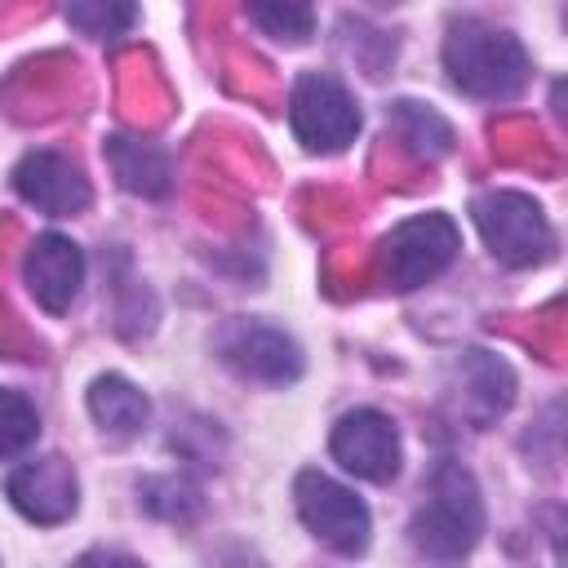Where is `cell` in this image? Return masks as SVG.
I'll list each match as a JSON object with an SVG mask.
<instances>
[{
  "instance_id": "1",
  "label": "cell",
  "mask_w": 568,
  "mask_h": 568,
  "mask_svg": "<svg viewBox=\"0 0 568 568\" xmlns=\"http://www.w3.org/2000/svg\"><path fill=\"white\" fill-rule=\"evenodd\" d=\"M444 67L448 80L470 93V98H488V102H506L528 84V53L515 36L479 22V18H462L448 27L444 36Z\"/></svg>"
},
{
  "instance_id": "2",
  "label": "cell",
  "mask_w": 568,
  "mask_h": 568,
  "mask_svg": "<svg viewBox=\"0 0 568 568\" xmlns=\"http://www.w3.org/2000/svg\"><path fill=\"white\" fill-rule=\"evenodd\" d=\"M479 532H484L479 488H475L470 470H462L457 462H444L430 479L426 501L417 506V515L408 524V537L430 559H462L475 550Z\"/></svg>"
},
{
  "instance_id": "3",
  "label": "cell",
  "mask_w": 568,
  "mask_h": 568,
  "mask_svg": "<svg viewBox=\"0 0 568 568\" xmlns=\"http://www.w3.org/2000/svg\"><path fill=\"white\" fill-rule=\"evenodd\" d=\"M470 217H475L488 253L506 266H537L555 248L541 204L524 191H488L470 204Z\"/></svg>"
},
{
  "instance_id": "4",
  "label": "cell",
  "mask_w": 568,
  "mask_h": 568,
  "mask_svg": "<svg viewBox=\"0 0 568 568\" xmlns=\"http://www.w3.org/2000/svg\"><path fill=\"white\" fill-rule=\"evenodd\" d=\"M288 124L306 151H346L359 133V106L351 89L328 71H302L288 98Z\"/></svg>"
},
{
  "instance_id": "5",
  "label": "cell",
  "mask_w": 568,
  "mask_h": 568,
  "mask_svg": "<svg viewBox=\"0 0 568 568\" xmlns=\"http://www.w3.org/2000/svg\"><path fill=\"white\" fill-rule=\"evenodd\" d=\"M293 497H297L302 524L337 555H359L368 546V532H373L368 506L346 484H337L320 470H302L293 484Z\"/></svg>"
},
{
  "instance_id": "6",
  "label": "cell",
  "mask_w": 568,
  "mask_h": 568,
  "mask_svg": "<svg viewBox=\"0 0 568 568\" xmlns=\"http://www.w3.org/2000/svg\"><path fill=\"white\" fill-rule=\"evenodd\" d=\"M457 226L444 213H417L408 222H399L386 240H382V262H386V280L395 288H422L426 280H435L453 257H457Z\"/></svg>"
},
{
  "instance_id": "7",
  "label": "cell",
  "mask_w": 568,
  "mask_h": 568,
  "mask_svg": "<svg viewBox=\"0 0 568 568\" xmlns=\"http://www.w3.org/2000/svg\"><path fill=\"white\" fill-rule=\"evenodd\" d=\"M217 351L248 382L284 386V382H297L302 377V346L284 328L262 324V320H235V324H226Z\"/></svg>"
},
{
  "instance_id": "8",
  "label": "cell",
  "mask_w": 568,
  "mask_h": 568,
  "mask_svg": "<svg viewBox=\"0 0 568 568\" xmlns=\"http://www.w3.org/2000/svg\"><path fill=\"white\" fill-rule=\"evenodd\" d=\"M333 457L342 470L368 484H390L399 475V430L377 408H355L333 426Z\"/></svg>"
},
{
  "instance_id": "9",
  "label": "cell",
  "mask_w": 568,
  "mask_h": 568,
  "mask_svg": "<svg viewBox=\"0 0 568 568\" xmlns=\"http://www.w3.org/2000/svg\"><path fill=\"white\" fill-rule=\"evenodd\" d=\"M13 191L49 213V217H75L89 209L93 191H89V178L80 173L75 160H67L62 151H27L13 169Z\"/></svg>"
},
{
  "instance_id": "10",
  "label": "cell",
  "mask_w": 568,
  "mask_h": 568,
  "mask_svg": "<svg viewBox=\"0 0 568 568\" xmlns=\"http://www.w3.org/2000/svg\"><path fill=\"white\" fill-rule=\"evenodd\" d=\"M22 280H27V288H31V297H36L49 315H62V311L75 302L80 284H84V253H80L67 235L44 231V235H36V244L27 248Z\"/></svg>"
},
{
  "instance_id": "11",
  "label": "cell",
  "mask_w": 568,
  "mask_h": 568,
  "mask_svg": "<svg viewBox=\"0 0 568 568\" xmlns=\"http://www.w3.org/2000/svg\"><path fill=\"white\" fill-rule=\"evenodd\" d=\"M9 501L36 519V524H58L75 510V470L67 457H40L27 462L9 475Z\"/></svg>"
},
{
  "instance_id": "12",
  "label": "cell",
  "mask_w": 568,
  "mask_h": 568,
  "mask_svg": "<svg viewBox=\"0 0 568 568\" xmlns=\"http://www.w3.org/2000/svg\"><path fill=\"white\" fill-rule=\"evenodd\" d=\"M462 413L475 422V426H488L497 422L510 399H515V373L506 359L488 355V351H466L462 355Z\"/></svg>"
},
{
  "instance_id": "13",
  "label": "cell",
  "mask_w": 568,
  "mask_h": 568,
  "mask_svg": "<svg viewBox=\"0 0 568 568\" xmlns=\"http://www.w3.org/2000/svg\"><path fill=\"white\" fill-rule=\"evenodd\" d=\"M89 413H93V422H98L106 435L129 439V435H138V430L146 426L151 399H146L129 377L102 373V377H93V386H89Z\"/></svg>"
},
{
  "instance_id": "14",
  "label": "cell",
  "mask_w": 568,
  "mask_h": 568,
  "mask_svg": "<svg viewBox=\"0 0 568 568\" xmlns=\"http://www.w3.org/2000/svg\"><path fill=\"white\" fill-rule=\"evenodd\" d=\"M106 164L115 169V178H120V186L124 191H138V195H164L169 186H173V164H169V155L160 151V146H151V142H133V138H106Z\"/></svg>"
},
{
  "instance_id": "15",
  "label": "cell",
  "mask_w": 568,
  "mask_h": 568,
  "mask_svg": "<svg viewBox=\"0 0 568 568\" xmlns=\"http://www.w3.org/2000/svg\"><path fill=\"white\" fill-rule=\"evenodd\" d=\"M390 120H395V129L422 151V155H444L448 146H453V129L444 124V115H435L430 106H422V102H395L390 106Z\"/></svg>"
},
{
  "instance_id": "16",
  "label": "cell",
  "mask_w": 568,
  "mask_h": 568,
  "mask_svg": "<svg viewBox=\"0 0 568 568\" xmlns=\"http://www.w3.org/2000/svg\"><path fill=\"white\" fill-rule=\"evenodd\" d=\"M40 435V413L22 390H0V462L27 453Z\"/></svg>"
},
{
  "instance_id": "17",
  "label": "cell",
  "mask_w": 568,
  "mask_h": 568,
  "mask_svg": "<svg viewBox=\"0 0 568 568\" xmlns=\"http://www.w3.org/2000/svg\"><path fill=\"white\" fill-rule=\"evenodd\" d=\"M248 22H257L271 40H288V44H302L311 31H315V9L311 4H248Z\"/></svg>"
},
{
  "instance_id": "18",
  "label": "cell",
  "mask_w": 568,
  "mask_h": 568,
  "mask_svg": "<svg viewBox=\"0 0 568 568\" xmlns=\"http://www.w3.org/2000/svg\"><path fill=\"white\" fill-rule=\"evenodd\" d=\"M71 27H80L84 36H120L133 27L138 9L133 4H67L62 9Z\"/></svg>"
},
{
  "instance_id": "19",
  "label": "cell",
  "mask_w": 568,
  "mask_h": 568,
  "mask_svg": "<svg viewBox=\"0 0 568 568\" xmlns=\"http://www.w3.org/2000/svg\"><path fill=\"white\" fill-rule=\"evenodd\" d=\"M75 568H142V564L129 555H115V550H89L75 559Z\"/></svg>"
}]
</instances>
